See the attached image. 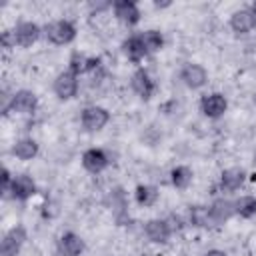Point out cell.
<instances>
[{"label": "cell", "instance_id": "4316f807", "mask_svg": "<svg viewBox=\"0 0 256 256\" xmlns=\"http://www.w3.org/2000/svg\"><path fill=\"white\" fill-rule=\"evenodd\" d=\"M12 176H10V172H8V168H2V192L6 194V192H10V186H12Z\"/></svg>", "mask_w": 256, "mask_h": 256}, {"label": "cell", "instance_id": "ac0fdd59", "mask_svg": "<svg viewBox=\"0 0 256 256\" xmlns=\"http://www.w3.org/2000/svg\"><path fill=\"white\" fill-rule=\"evenodd\" d=\"M188 218H190V224H194V226H198V228H206V226L216 224L214 218H212L210 206H204V204H194V206H190Z\"/></svg>", "mask_w": 256, "mask_h": 256}, {"label": "cell", "instance_id": "5b68a950", "mask_svg": "<svg viewBox=\"0 0 256 256\" xmlns=\"http://www.w3.org/2000/svg\"><path fill=\"white\" fill-rule=\"evenodd\" d=\"M38 106V98L34 92L30 90H18L12 98H10V104L6 110H12V112H18V114H32Z\"/></svg>", "mask_w": 256, "mask_h": 256}, {"label": "cell", "instance_id": "f546056e", "mask_svg": "<svg viewBox=\"0 0 256 256\" xmlns=\"http://www.w3.org/2000/svg\"><path fill=\"white\" fill-rule=\"evenodd\" d=\"M170 4H172L170 0H162V2H160V0H156V2H154V6H156V8H166V6H170Z\"/></svg>", "mask_w": 256, "mask_h": 256}, {"label": "cell", "instance_id": "e0dca14e", "mask_svg": "<svg viewBox=\"0 0 256 256\" xmlns=\"http://www.w3.org/2000/svg\"><path fill=\"white\" fill-rule=\"evenodd\" d=\"M210 210H212V218L216 224H222L226 220H230L234 214H236V208H234V202L228 200V198H218L210 204Z\"/></svg>", "mask_w": 256, "mask_h": 256}, {"label": "cell", "instance_id": "1f68e13d", "mask_svg": "<svg viewBox=\"0 0 256 256\" xmlns=\"http://www.w3.org/2000/svg\"><path fill=\"white\" fill-rule=\"evenodd\" d=\"M250 10H252V14H254V16H256V2H254V4H252V6H250Z\"/></svg>", "mask_w": 256, "mask_h": 256}, {"label": "cell", "instance_id": "4dcf8cb0", "mask_svg": "<svg viewBox=\"0 0 256 256\" xmlns=\"http://www.w3.org/2000/svg\"><path fill=\"white\" fill-rule=\"evenodd\" d=\"M204 256H226V252H222V250H208Z\"/></svg>", "mask_w": 256, "mask_h": 256}, {"label": "cell", "instance_id": "277c9868", "mask_svg": "<svg viewBox=\"0 0 256 256\" xmlns=\"http://www.w3.org/2000/svg\"><path fill=\"white\" fill-rule=\"evenodd\" d=\"M180 80H182L188 88L196 90V88H202V86L208 82V72H206L204 66L194 64V62H188V64H184L182 70H180Z\"/></svg>", "mask_w": 256, "mask_h": 256}, {"label": "cell", "instance_id": "d6986e66", "mask_svg": "<svg viewBox=\"0 0 256 256\" xmlns=\"http://www.w3.org/2000/svg\"><path fill=\"white\" fill-rule=\"evenodd\" d=\"M244 180H246V172L242 168H228L220 176V186H222V190L234 192L244 184Z\"/></svg>", "mask_w": 256, "mask_h": 256}, {"label": "cell", "instance_id": "44dd1931", "mask_svg": "<svg viewBox=\"0 0 256 256\" xmlns=\"http://www.w3.org/2000/svg\"><path fill=\"white\" fill-rule=\"evenodd\" d=\"M12 154L20 160H32L38 154V144L32 138H20L12 146Z\"/></svg>", "mask_w": 256, "mask_h": 256}, {"label": "cell", "instance_id": "484cf974", "mask_svg": "<svg viewBox=\"0 0 256 256\" xmlns=\"http://www.w3.org/2000/svg\"><path fill=\"white\" fill-rule=\"evenodd\" d=\"M166 222H168V226H170V230L172 232H178V230H182L184 228V222H182V218L180 216H176V214H170L168 218H164Z\"/></svg>", "mask_w": 256, "mask_h": 256}, {"label": "cell", "instance_id": "6da1fadb", "mask_svg": "<svg viewBox=\"0 0 256 256\" xmlns=\"http://www.w3.org/2000/svg\"><path fill=\"white\" fill-rule=\"evenodd\" d=\"M44 34L52 44L64 46V44H70L76 38V26L70 20H56V22H50L44 28Z\"/></svg>", "mask_w": 256, "mask_h": 256}, {"label": "cell", "instance_id": "3957f363", "mask_svg": "<svg viewBox=\"0 0 256 256\" xmlns=\"http://www.w3.org/2000/svg\"><path fill=\"white\" fill-rule=\"evenodd\" d=\"M80 120H82V126H84L86 130L96 132V130H102V128L108 124L110 114H108V110L102 108V106H86V108L82 110Z\"/></svg>", "mask_w": 256, "mask_h": 256}, {"label": "cell", "instance_id": "7402d4cb", "mask_svg": "<svg viewBox=\"0 0 256 256\" xmlns=\"http://www.w3.org/2000/svg\"><path fill=\"white\" fill-rule=\"evenodd\" d=\"M138 36H140V40H142V44H144V48H146L148 54L158 52V50L164 46V36H162L158 30H144V32L138 34Z\"/></svg>", "mask_w": 256, "mask_h": 256}, {"label": "cell", "instance_id": "4fadbf2b", "mask_svg": "<svg viewBox=\"0 0 256 256\" xmlns=\"http://www.w3.org/2000/svg\"><path fill=\"white\" fill-rule=\"evenodd\" d=\"M130 84H132V90H134L140 98H144V100L152 98L154 88H156V86H154V80L150 78V74H148L144 68H140V70H136V72L132 74Z\"/></svg>", "mask_w": 256, "mask_h": 256}, {"label": "cell", "instance_id": "8fae6325", "mask_svg": "<svg viewBox=\"0 0 256 256\" xmlns=\"http://www.w3.org/2000/svg\"><path fill=\"white\" fill-rule=\"evenodd\" d=\"M42 30L38 24L34 22H20L16 28H14V38H16V44L22 46V48H28L32 46L38 38H40Z\"/></svg>", "mask_w": 256, "mask_h": 256}, {"label": "cell", "instance_id": "ba28073f", "mask_svg": "<svg viewBox=\"0 0 256 256\" xmlns=\"http://www.w3.org/2000/svg\"><path fill=\"white\" fill-rule=\"evenodd\" d=\"M26 240V230L22 226H14L10 232H6V236L2 238V244H0V254L2 256H16L20 246L24 244Z\"/></svg>", "mask_w": 256, "mask_h": 256}, {"label": "cell", "instance_id": "2e32d148", "mask_svg": "<svg viewBox=\"0 0 256 256\" xmlns=\"http://www.w3.org/2000/svg\"><path fill=\"white\" fill-rule=\"evenodd\" d=\"M98 64H100V58H88L80 52H74L68 60V70L74 72L76 76H80V74H86L90 70H96Z\"/></svg>", "mask_w": 256, "mask_h": 256}, {"label": "cell", "instance_id": "30bf717a", "mask_svg": "<svg viewBox=\"0 0 256 256\" xmlns=\"http://www.w3.org/2000/svg\"><path fill=\"white\" fill-rule=\"evenodd\" d=\"M144 234H146L148 240H152L156 244H164L172 236V230H170V226H168V222L164 218H154V220H148L146 222Z\"/></svg>", "mask_w": 256, "mask_h": 256}, {"label": "cell", "instance_id": "d4e9b609", "mask_svg": "<svg viewBox=\"0 0 256 256\" xmlns=\"http://www.w3.org/2000/svg\"><path fill=\"white\" fill-rule=\"evenodd\" d=\"M234 208H236V214L242 216V218H252L256 214V198L246 194V196H240L238 200H234Z\"/></svg>", "mask_w": 256, "mask_h": 256}, {"label": "cell", "instance_id": "7a4b0ae2", "mask_svg": "<svg viewBox=\"0 0 256 256\" xmlns=\"http://www.w3.org/2000/svg\"><path fill=\"white\" fill-rule=\"evenodd\" d=\"M54 94L60 100H70L78 94V76L70 70H64L54 80Z\"/></svg>", "mask_w": 256, "mask_h": 256}, {"label": "cell", "instance_id": "9a60e30c", "mask_svg": "<svg viewBox=\"0 0 256 256\" xmlns=\"http://www.w3.org/2000/svg\"><path fill=\"white\" fill-rule=\"evenodd\" d=\"M256 26V16L252 14L250 8H242V10H236L232 16H230V28L238 34H246L250 32L252 28Z\"/></svg>", "mask_w": 256, "mask_h": 256}, {"label": "cell", "instance_id": "f1b7e54d", "mask_svg": "<svg viewBox=\"0 0 256 256\" xmlns=\"http://www.w3.org/2000/svg\"><path fill=\"white\" fill-rule=\"evenodd\" d=\"M110 6H112L110 2H90V8H92V10H96V12L106 10V8H110Z\"/></svg>", "mask_w": 256, "mask_h": 256}, {"label": "cell", "instance_id": "cb8c5ba5", "mask_svg": "<svg viewBox=\"0 0 256 256\" xmlns=\"http://www.w3.org/2000/svg\"><path fill=\"white\" fill-rule=\"evenodd\" d=\"M170 180H172V186L174 188H188L190 182H192V170L188 166H176L172 172H170Z\"/></svg>", "mask_w": 256, "mask_h": 256}, {"label": "cell", "instance_id": "9c48e42d", "mask_svg": "<svg viewBox=\"0 0 256 256\" xmlns=\"http://www.w3.org/2000/svg\"><path fill=\"white\" fill-rule=\"evenodd\" d=\"M108 164H110V158H108V154H106L102 148H88V150L82 154V166H84L88 172H92V174L102 172Z\"/></svg>", "mask_w": 256, "mask_h": 256}, {"label": "cell", "instance_id": "7c38bea8", "mask_svg": "<svg viewBox=\"0 0 256 256\" xmlns=\"http://www.w3.org/2000/svg\"><path fill=\"white\" fill-rule=\"evenodd\" d=\"M60 256H80L84 252V240L74 232H64L56 244Z\"/></svg>", "mask_w": 256, "mask_h": 256}, {"label": "cell", "instance_id": "52a82bcc", "mask_svg": "<svg viewBox=\"0 0 256 256\" xmlns=\"http://www.w3.org/2000/svg\"><path fill=\"white\" fill-rule=\"evenodd\" d=\"M112 10H114V16L126 26H134L140 20V8L134 0H118L112 4Z\"/></svg>", "mask_w": 256, "mask_h": 256}, {"label": "cell", "instance_id": "5bb4252c", "mask_svg": "<svg viewBox=\"0 0 256 256\" xmlns=\"http://www.w3.org/2000/svg\"><path fill=\"white\" fill-rule=\"evenodd\" d=\"M10 192H12V198H16V200H28L36 192V184L28 174H18L12 180Z\"/></svg>", "mask_w": 256, "mask_h": 256}, {"label": "cell", "instance_id": "83f0119b", "mask_svg": "<svg viewBox=\"0 0 256 256\" xmlns=\"http://www.w3.org/2000/svg\"><path fill=\"white\" fill-rule=\"evenodd\" d=\"M2 44H4V48H10V46H16V38H14V30H6V32H2Z\"/></svg>", "mask_w": 256, "mask_h": 256}, {"label": "cell", "instance_id": "603a6c76", "mask_svg": "<svg viewBox=\"0 0 256 256\" xmlns=\"http://www.w3.org/2000/svg\"><path fill=\"white\" fill-rule=\"evenodd\" d=\"M134 196H136V202H138L140 206H152V204H156V200H158V188L152 186V184H140V186L136 188Z\"/></svg>", "mask_w": 256, "mask_h": 256}, {"label": "cell", "instance_id": "ffe728a7", "mask_svg": "<svg viewBox=\"0 0 256 256\" xmlns=\"http://www.w3.org/2000/svg\"><path fill=\"white\" fill-rule=\"evenodd\" d=\"M122 50H124V54L128 56V60H132V62H140V60L148 54L146 48H144V44H142V40H140V36H130V38H126L124 44H122Z\"/></svg>", "mask_w": 256, "mask_h": 256}, {"label": "cell", "instance_id": "8992f818", "mask_svg": "<svg viewBox=\"0 0 256 256\" xmlns=\"http://www.w3.org/2000/svg\"><path fill=\"white\" fill-rule=\"evenodd\" d=\"M226 108H228V102H226L224 94H220V92L206 94V96H202V100H200V110H202V114L208 116V118H220V116L226 112Z\"/></svg>", "mask_w": 256, "mask_h": 256}]
</instances>
